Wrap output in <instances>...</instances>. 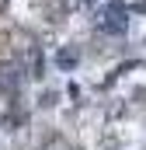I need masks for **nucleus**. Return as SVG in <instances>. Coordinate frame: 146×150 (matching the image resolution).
<instances>
[{
	"label": "nucleus",
	"mask_w": 146,
	"mask_h": 150,
	"mask_svg": "<svg viewBox=\"0 0 146 150\" xmlns=\"http://www.w3.org/2000/svg\"><path fill=\"white\" fill-rule=\"evenodd\" d=\"M125 21H129L125 7L111 4V7H105V11L98 14V32H105V35H118V32H125Z\"/></svg>",
	"instance_id": "f257e3e1"
},
{
	"label": "nucleus",
	"mask_w": 146,
	"mask_h": 150,
	"mask_svg": "<svg viewBox=\"0 0 146 150\" xmlns=\"http://www.w3.org/2000/svg\"><path fill=\"white\" fill-rule=\"evenodd\" d=\"M56 63H59L63 70H66V67H73V63H77V49H63V52L56 56Z\"/></svg>",
	"instance_id": "f03ea898"
},
{
	"label": "nucleus",
	"mask_w": 146,
	"mask_h": 150,
	"mask_svg": "<svg viewBox=\"0 0 146 150\" xmlns=\"http://www.w3.org/2000/svg\"><path fill=\"white\" fill-rule=\"evenodd\" d=\"M87 4H98V0H87Z\"/></svg>",
	"instance_id": "7ed1b4c3"
}]
</instances>
